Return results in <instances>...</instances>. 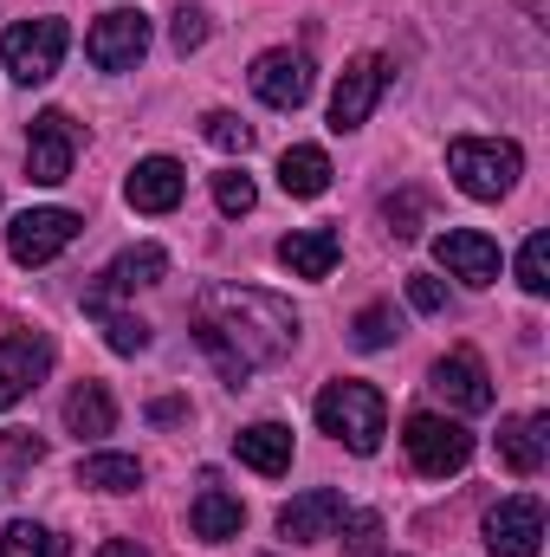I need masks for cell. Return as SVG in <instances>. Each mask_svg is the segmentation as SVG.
<instances>
[{
	"mask_svg": "<svg viewBox=\"0 0 550 557\" xmlns=\"http://www.w3.org/2000/svg\"><path fill=\"white\" fill-rule=\"evenodd\" d=\"M78 486H98V493H137L142 486L137 454H91V460H78Z\"/></svg>",
	"mask_w": 550,
	"mask_h": 557,
	"instance_id": "cb8c5ba5",
	"label": "cell"
},
{
	"mask_svg": "<svg viewBox=\"0 0 550 557\" xmlns=\"http://www.w3.org/2000/svg\"><path fill=\"white\" fill-rule=\"evenodd\" d=\"M78 214L72 208H26L13 227H7V253L20 260V267H46V260H59L72 240H78Z\"/></svg>",
	"mask_w": 550,
	"mask_h": 557,
	"instance_id": "8992f818",
	"label": "cell"
},
{
	"mask_svg": "<svg viewBox=\"0 0 550 557\" xmlns=\"http://www.w3.org/2000/svg\"><path fill=\"white\" fill-rule=\"evenodd\" d=\"M337 519H343V493H337V486H311V493H298V499L278 512V539L317 545V539L337 532Z\"/></svg>",
	"mask_w": 550,
	"mask_h": 557,
	"instance_id": "2e32d148",
	"label": "cell"
},
{
	"mask_svg": "<svg viewBox=\"0 0 550 557\" xmlns=\"http://www.w3.org/2000/svg\"><path fill=\"white\" fill-rule=\"evenodd\" d=\"M214 201H221V214H253V201H260V188H253V175H240V169H227V175H214Z\"/></svg>",
	"mask_w": 550,
	"mask_h": 557,
	"instance_id": "f1b7e54d",
	"label": "cell"
},
{
	"mask_svg": "<svg viewBox=\"0 0 550 557\" xmlns=\"http://www.w3.org/2000/svg\"><path fill=\"white\" fill-rule=\"evenodd\" d=\"M65 428H72L78 441L111 434V428H117V403H111V389H104V383H78V389L65 396Z\"/></svg>",
	"mask_w": 550,
	"mask_h": 557,
	"instance_id": "603a6c76",
	"label": "cell"
},
{
	"mask_svg": "<svg viewBox=\"0 0 550 557\" xmlns=\"http://www.w3.org/2000/svg\"><path fill=\"white\" fill-rule=\"evenodd\" d=\"M402 441H409V460L427 480H447V473H460L473 460V434L447 416H409V434Z\"/></svg>",
	"mask_w": 550,
	"mask_h": 557,
	"instance_id": "52a82bcc",
	"label": "cell"
},
{
	"mask_svg": "<svg viewBox=\"0 0 550 557\" xmlns=\"http://www.w3.org/2000/svg\"><path fill=\"white\" fill-rule=\"evenodd\" d=\"M434 260L466 285H492L499 278V240L479 227H447V234H434Z\"/></svg>",
	"mask_w": 550,
	"mask_h": 557,
	"instance_id": "4fadbf2b",
	"label": "cell"
},
{
	"mask_svg": "<svg viewBox=\"0 0 550 557\" xmlns=\"http://www.w3.org/2000/svg\"><path fill=\"white\" fill-rule=\"evenodd\" d=\"M434 396L453 403L460 416H486L492 409V376H486V363L473 350H453V357L434 363Z\"/></svg>",
	"mask_w": 550,
	"mask_h": 557,
	"instance_id": "5bb4252c",
	"label": "cell"
},
{
	"mask_svg": "<svg viewBox=\"0 0 550 557\" xmlns=\"http://www.w3.org/2000/svg\"><path fill=\"white\" fill-rule=\"evenodd\" d=\"M317 428L324 434H337L350 454H376L383 447V434H389V403H383V389H370V383H324V396H317Z\"/></svg>",
	"mask_w": 550,
	"mask_h": 557,
	"instance_id": "7a4b0ae2",
	"label": "cell"
},
{
	"mask_svg": "<svg viewBox=\"0 0 550 557\" xmlns=\"http://www.w3.org/2000/svg\"><path fill=\"white\" fill-rule=\"evenodd\" d=\"M278 188H285V195H298V201H317V195L330 188V156H324L317 143L285 149V156H278Z\"/></svg>",
	"mask_w": 550,
	"mask_h": 557,
	"instance_id": "7402d4cb",
	"label": "cell"
},
{
	"mask_svg": "<svg viewBox=\"0 0 550 557\" xmlns=\"http://www.w3.org/2000/svg\"><path fill=\"white\" fill-rule=\"evenodd\" d=\"M421 208H427V201H421V195H396V201H389V208H383V214H389V227H396V240H414V234H421Z\"/></svg>",
	"mask_w": 550,
	"mask_h": 557,
	"instance_id": "d6a6232c",
	"label": "cell"
},
{
	"mask_svg": "<svg viewBox=\"0 0 550 557\" xmlns=\"http://www.w3.org/2000/svg\"><path fill=\"white\" fill-rule=\"evenodd\" d=\"M39 460H46V441L26 434V428H7V467L26 473V467H39Z\"/></svg>",
	"mask_w": 550,
	"mask_h": 557,
	"instance_id": "1f68e13d",
	"label": "cell"
},
{
	"mask_svg": "<svg viewBox=\"0 0 550 557\" xmlns=\"http://www.w3.org/2000/svg\"><path fill=\"white\" fill-rule=\"evenodd\" d=\"M447 175L460 182V195L499 201V195L518 188L525 156H518V143H505V137H453L447 143Z\"/></svg>",
	"mask_w": 550,
	"mask_h": 557,
	"instance_id": "3957f363",
	"label": "cell"
},
{
	"mask_svg": "<svg viewBox=\"0 0 550 557\" xmlns=\"http://www.w3.org/2000/svg\"><path fill=\"white\" fill-rule=\"evenodd\" d=\"M389 85H396V65H389L383 52L350 59L343 78H337V91H330V131H337V137H343V131H363L370 111H376V98H383Z\"/></svg>",
	"mask_w": 550,
	"mask_h": 557,
	"instance_id": "5b68a950",
	"label": "cell"
},
{
	"mask_svg": "<svg viewBox=\"0 0 550 557\" xmlns=\"http://www.w3.org/2000/svg\"><path fill=\"white\" fill-rule=\"evenodd\" d=\"M253 91L273 104V111H298L304 98H311V59L304 52H260L253 59Z\"/></svg>",
	"mask_w": 550,
	"mask_h": 557,
	"instance_id": "9a60e30c",
	"label": "cell"
},
{
	"mask_svg": "<svg viewBox=\"0 0 550 557\" xmlns=\"http://www.w3.org/2000/svg\"><path fill=\"white\" fill-rule=\"evenodd\" d=\"M98 318H104V337H111V350H117V357H137L142 344H149V324L130 318V311H98Z\"/></svg>",
	"mask_w": 550,
	"mask_h": 557,
	"instance_id": "83f0119b",
	"label": "cell"
},
{
	"mask_svg": "<svg viewBox=\"0 0 550 557\" xmlns=\"http://www.w3.org/2000/svg\"><path fill=\"white\" fill-rule=\"evenodd\" d=\"M337 260H343L337 227H298V234L278 240V267H285L291 278H330L337 273Z\"/></svg>",
	"mask_w": 550,
	"mask_h": 557,
	"instance_id": "ac0fdd59",
	"label": "cell"
},
{
	"mask_svg": "<svg viewBox=\"0 0 550 557\" xmlns=\"http://www.w3.org/2000/svg\"><path fill=\"white\" fill-rule=\"evenodd\" d=\"M168 39H175V52L188 59L195 46H208V13H201V7H182V13H175V33H168Z\"/></svg>",
	"mask_w": 550,
	"mask_h": 557,
	"instance_id": "4dcf8cb0",
	"label": "cell"
},
{
	"mask_svg": "<svg viewBox=\"0 0 550 557\" xmlns=\"http://www.w3.org/2000/svg\"><path fill=\"white\" fill-rule=\"evenodd\" d=\"M409 305L414 311H447V285L427 273H409Z\"/></svg>",
	"mask_w": 550,
	"mask_h": 557,
	"instance_id": "836d02e7",
	"label": "cell"
},
{
	"mask_svg": "<svg viewBox=\"0 0 550 557\" xmlns=\"http://www.w3.org/2000/svg\"><path fill=\"white\" fill-rule=\"evenodd\" d=\"M65 46H72L65 20H20V26H7V39H0L7 78H13V85H46V78L59 72Z\"/></svg>",
	"mask_w": 550,
	"mask_h": 557,
	"instance_id": "277c9868",
	"label": "cell"
},
{
	"mask_svg": "<svg viewBox=\"0 0 550 557\" xmlns=\"http://www.w3.org/2000/svg\"><path fill=\"white\" fill-rule=\"evenodd\" d=\"M396 331H402V318H396L389 305H370V311L357 318V344H363V350H383V344H396Z\"/></svg>",
	"mask_w": 550,
	"mask_h": 557,
	"instance_id": "f546056e",
	"label": "cell"
},
{
	"mask_svg": "<svg viewBox=\"0 0 550 557\" xmlns=\"http://www.w3.org/2000/svg\"><path fill=\"white\" fill-rule=\"evenodd\" d=\"M486 552L492 557H538L545 552V506L532 493L518 499H499L486 512Z\"/></svg>",
	"mask_w": 550,
	"mask_h": 557,
	"instance_id": "ba28073f",
	"label": "cell"
},
{
	"mask_svg": "<svg viewBox=\"0 0 550 557\" xmlns=\"http://www.w3.org/2000/svg\"><path fill=\"white\" fill-rule=\"evenodd\" d=\"M518 285H525L532 298L550 292V234H532V240L518 247Z\"/></svg>",
	"mask_w": 550,
	"mask_h": 557,
	"instance_id": "4316f807",
	"label": "cell"
},
{
	"mask_svg": "<svg viewBox=\"0 0 550 557\" xmlns=\"http://www.w3.org/2000/svg\"><path fill=\"white\" fill-rule=\"evenodd\" d=\"M52 370V344L39 331H13L0 337V409H13L26 389H39V376Z\"/></svg>",
	"mask_w": 550,
	"mask_h": 557,
	"instance_id": "7c38bea8",
	"label": "cell"
},
{
	"mask_svg": "<svg viewBox=\"0 0 550 557\" xmlns=\"http://www.w3.org/2000/svg\"><path fill=\"white\" fill-rule=\"evenodd\" d=\"M0 557H65V539H52L46 525H7V539H0Z\"/></svg>",
	"mask_w": 550,
	"mask_h": 557,
	"instance_id": "d4e9b609",
	"label": "cell"
},
{
	"mask_svg": "<svg viewBox=\"0 0 550 557\" xmlns=\"http://www.w3.org/2000/svg\"><path fill=\"white\" fill-rule=\"evenodd\" d=\"M98 557H149L137 539H111V545H98Z\"/></svg>",
	"mask_w": 550,
	"mask_h": 557,
	"instance_id": "d590c367",
	"label": "cell"
},
{
	"mask_svg": "<svg viewBox=\"0 0 550 557\" xmlns=\"http://www.w3.org/2000/svg\"><path fill=\"white\" fill-rule=\"evenodd\" d=\"M85 52H91L98 72H130V65H142V52H149V20H142L137 7L104 13V20L85 33Z\"/></svg>",
	"mask_w": 550,
	"mask_h": 557,
	"instance_id": "9c48e42d",
	"label": "cell"
},
{
	"mask_svg": "<svg viewBox=\"0 0 550 557\" xmlns=\"http://www.w3.org/2000/svg\"><path fill=\"white\" fill-rule=\"evenodd\" d=\"M376 539H383V519H376V512H363V519L350 525V539H343V545H350V552H376Z\"/></svg>",
	"mask_w": 550,
	"mask_h": 557,
	"instance_id": "e575fe53",
	"label": "cell"
},
{
	"mask_svg": "<svg viewBox=\"0 0 550 557\" xmlns=\"http://www.w3.org/2000/svg\"><path fill=\"white\" fill-rule=\"evenodd\" d=\"M72 156H78V124L65 111H39L33 117V137H26V175L39 188H59L72 175Z\"/></svg>",
	"mask_w": 550,
	"mask_h": 557,
	"instance_id": "30bf717a",
	"label": "cell"
},
{
	"mask_svg": "<svg viewBox=\"0 0 550 557\" xmlns=\"http://www.w3.org/2000/svg\"><path fill=\"white\" fill-rule=\"evenodd\" d=\"M234 454H240L253 473L278 480V473L291 467V428H278V421H253V428H240V434H234Z\"/></svg>",
	"mask_w": 550,
	"mask_h": 557,
	"instance_id": "44dd1931",
	"label": "cell"
},
{
	"mask_svg": "<svg viewBox=\"0 0 550 557\" xmlns=\"http://www.w3.org/2000/svg\"><path fill=\"white\" fill-rule=\"evenodd\" d=\"M195 337L221 363L227 383H247L253 370L291 357L298 311L285 298H273V292H260V285H208L195 298Z\"/></svg>",
	"mask_w": 550,
	"mask_h": 557,
	"instance_id": "6da1fadb",
	"label": "cell"
},
{
	"mask_svg": "<svg viewBox=\"0 0 550 557\" xmlns=\"http://www.w3.org/2000/svg\"><path fill=\"white\" fill-rule=\"evenodd\" d=\"M550 454V416H518L499 428V460L518 473V480H532L538 467H545Z\"/></svg>",
	"mask_w": 550,
	"mask_h": 557,
	"instance_id": "ffe728a7",
	"label": "cell"
},
{
	"mask_svg": "<svg viewBox=\"0 0 550 557\" xmlns=\"http://www.w3.org/2000/svg\"><path fill=\"white\" fill-rule=\"evenodd\" d=\"M188 525H195V539H208V545H227V539H240V525H247V506H240L234 493H221L214 480H201V493H195V506H188Z\"/></svg>",
	"mask_w": 550,
	"mask_h": 557,
	"instance_id": "d6986e66",
	"label": "cell"
},
{
	"mask_svg": "<svg viewBox=\"0 0 550 557\" xmlns=\"http://www.w3.org/2000/svg\"><path fill=\"white\" fill-rule=\"evenodd\" d=\"M182 188H188V169L175 156H142L137 169H130V182H124V195H130L137 214H168L182 201Z\"/></svg>",
	"mask_w": 550,
	"mask_h": 557,
	"instance_id": "e0dca14e",
	"label": "cell"
},
{
	"mask_svg": "<svg viewBox=\"0 0 550 557\" xmlns=\"http://www.w3.org/2000/svg\"><path fill=\"white\" fill-rule=\"evenodd\" d=\"M162 273H168V253H162L155 240H142L130 253H117V260L98 273V285H85V311H104L111 298H124V292H137V285H155Z\"/></svg>",
	"mask_w": 550,
	"mask_h": 557,
	"instance_id": "8fae6325",
	"label": "cell"
},
{
	"mask_svg": "<svg viewBox=\"0 0 550 557\" xmlns=\"http://www.w3.org/2000/svg\"><path fill=\"white\" fill-rule=\"evenodd\" d=\"M201 137L214 143V149H227V156H247L253 149V124H240L234 111H208L201 117Z\"/></svg>",
	"mask_w": 550,
	"mask_h": 557,
	"instance_id": "484cf974",
	"label": "cell"
}]
</instances>
